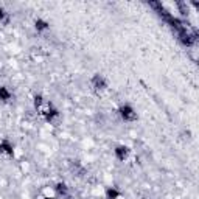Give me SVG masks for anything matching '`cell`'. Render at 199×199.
Returning a JSON list of instances; mask_svg holds the SVG:
<instances>
[{"label": "cell", "mask_w": 199, "mask_h": 199, "mask_svg": "<svg viewBox=\"0 0 199 199\" xmlns=\"http://www.w3.org/2000/svg\"><path fill=\"white\" fill-rule=\"evenodd\" d=\"M120 115L123 117V120H128V121H132V120H135V114H134V110H132L131 106H123V107H120Z\"/></svg>", "instance_id": "cell-1"}, {"label": "cell", "mask_w": 199, "mask_h": 199, "mask_svg": "<svg viewBox=\"0 0 199 199\" xmlns=\"http://www.w3.org/2000/svg\"><path fill=\"white\" fill-rule=\"evenodd\" d=\"M92 84H93V87L95 89H100V90H103L106 87V82H104V80H103L101 76H100V75H97V76L93 78L92 80Z\"/></svg>", "instance_id": "cell-2"}, {"label": "cell", "mask_w": 199, "mask_h": 199, "mask_svg": "<svg viewBox=\"0 0 199 199\" xmlns=\"http://www.w3.org/2000/svg\"><path fill=\"white\" fill-rule=\"evenodd\" d=\"M117 154H118L120 159H124V157H126V154H128V148H123V146L117 148Z\"/></svg>", "instance_id": "cell-3"}, {"label": "cell", "mask_w": 199, "mask_h": 199, "mask_svg": "<svg viewBox=\"0 0 199 199\" xmlns=\"http://www.w3.org/2000/svg\"><path fill=\"white\" fill-rule=\"evenodd\" d=\"M36 28L37 30H45V28H47V23L42 22V20H36Z\"/></svg>", "instance_id": "cell-4"}, {"label": "cell", "mask_w": 199, "mask_h": 199, "mask_svg": "<svg viewBox=\"0 0 199 199\" xmlns=\"http://www.w3.org/2000/svg\"><path fill=\"white\" fill-rule=\"evenodd\" d=\"M117 196H118V193L115 191V190H109V191H107V198L109 199H115Z\"/></svg>", "instance_id": "cell-5"}]
</instances>
